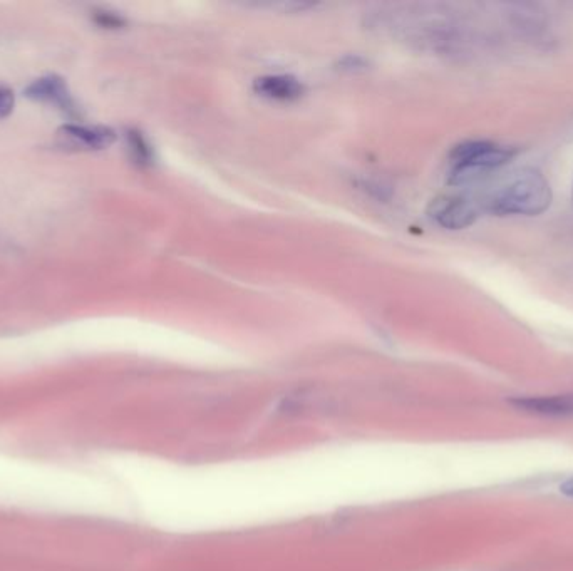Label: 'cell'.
<instances>
[{"label": "cell", "mask_w": 573, "mask_h": 571, "mask_svg": "<svg viewBox=\"0 0 573 571\" xmlns=\"http://www.w3.org/2000/svg\"><path fill=\"white\" fill-rule=\"evenodd\" d=\"M552 186L542 171L523 168L513 173L488 195L483 206L495 215L537 217L552 205Z\"/></svg>", "instance_id": "obj_1"}, {"label": "cell", "mask_w": 573, "mask_h": 571, "mask_svg": "<svg viewBox=\"0 0 573 571\" xmlns=\"http://www.w3.org/2000/svg\"><path fill=\"white\" fill-rule=\"evenodd\" d=\"M480 206L470 196L443 195L429 203L428 215L446 230H465L480 217Z\"/></svg>", "instance_id": "obj_3"}, {"label": "cell", "mask_w": 573, "mask_h": 571, "mask_svg": "<svg viewBox=\"0 0 573 571\" xmlns=\"http://www.w3.org/2000/svg\"><path fill=\"white\" fill-rule=\"evenodd\" d=\"M255 93L274 101H295L304 94V84L289 74L262 76L253 83Z\"/></svg>", "instance_id": "obj_7"}, {"label": "cell", "mask_w": 573, "mask_h": 571, "mask_svg": "<svg viewBox=\"0 0 573 571\" xmlns=\"http://www.w3.org/2000/svg\"><path fill=\"white\" fill-rule=\"evenodd\" d=\"M24 93H26L27 98L39 101V103L52 104V106H56L57 109H61L62 113L69 114V116H74V114L78 113L68 84L56 74H49V76H44V78L36 79L34 83L27 86Z\"/></svg>", "instance_id": "obj_4"}, {"label": "cell", "mask_w": 573, "mask_h": 571, "mask_svg": "<svg viewBox=\"0 0 573 571\" xmlns=\"http://www.w3.org/2000/svg\"><path fill=\"white\" fill-rule=\"evenodd\" d=\"M517 155L515 148L496 145L491 141H465L450 153L451 183L470 185L491 171L500 170Z\"/></svg>", "instance_id": "obj_2"}, {"label": "cell", "mask_w": 573, "mask_h": 571, "mask_svg": "<svg viewBox=\"0 0 573 571\" xmlns=\"http://www.w3.org/2000/svg\"><path fill=\"white\" fill-rule=\"evenodd\" d=\"M16 96L11 89L0 86V119H6L14 111Z\"/></svg>", "instance_id": "obj_9"}, {"label": "cell", "mask_w": 573, "mask_h": 571, "mask_svg": "<svg viewBox=\"0 0 573 571\" xmlns=\"http://www.w3.org/2000/svg\"><path fill=\"white\" fill-rule=\"evenodd\" d=\"M61 134L73 145L84 150H106L116 141V133L106 126H89V124H66Z\"/></svg>", "instance_id": "obj_6"}, {"label": "cell", "mask_w": 573, "mask_h": 571, "mask_svg": "<svg viewBox=\"0 0 573 571\" xmlns=\"http://www.w3.org/2000/svg\"><path fill=\"white\" fill-rule=\"evenodd\" d=\"M128 145H130L131 153L138 163L150 165L151 160H153V151H151V146L148 145L143 134L138 133V131H130L128 133Z\"/></svg>", "instance_id": "obj_8"}, {"label": "cell", "mask_w": 573, "mask_h": 571, "mask_svg": "<svg viewBox=\"0 0 573 571\" xmlns=\"http://www.w3.org/2000/svg\"><path fill=\"white\" fill-rule=\"evenodd\" d=\"M572 195H573V188H572Z\"/></svg>", "instance_id": "obj_11"}, {"label": "cell", "mask_w": 573, "mask_h": 571, "mask_svg": "<svg viewBox=\"0 0 573 571\" xmlns=\"http://www.w3.org/2000/svg\"><path fill=\"white\" fill-rule=\"evenodd\" d=\"M560 491H562V494H565L567 498L573 499V476L560 484Z\"/></svg>", "instance_id": "obj_10"}, {"label": "cell", "mask_w": 573, "mask_h": 571, "mask_svg": "<svg viewBox=\"0 0 573 571\" xmlns=\"http://www.w3.org/2000/svg\"><path fill=\"white\" fill-rule=\"evenodd\" d=\"M510 404L520 409V411L538 414V416H573V394L515 397V399H510Z\"/></svg>", "instance_id": "obj_5"}]
</instances>
